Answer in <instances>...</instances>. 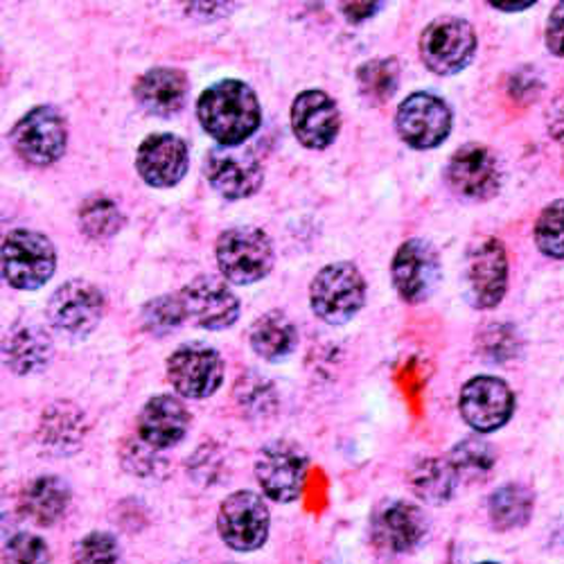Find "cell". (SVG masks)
Listing matches in <instances>:
<instances>
[{"mask_svg": "<svg viewBox=\"0 0 564 564\" xmlns=\"http://www.w3.org/2000/svg\"><path fill=\"white\" fill-rule=\"evenodd\" d=\"M204 129L221 148H240L260 127V102L253 88L240 79H224L208 86L197 102Z\"/></svg>", "mask_w": 564, "mask_h": 564, "instance_id": "1", "label": "cell"}, {"mask_svg": "<svg viewBox=\"0 0 564 564\" xmlns=\"http://www.w3.org/2000/svg\"><path fill=\"white\" fill-rule=\"evenodd\" d=\"M215 258L219 271L235 285H251L271 273L275 251L269 235L253 226H235L219 235Z\"/></svg>", "mask_w": 564, "mask_h": 564, "instance_id": "2", "label": "cell"}, {"mask_svg": "<svg viewBox=\"0 0 564 564\" xmlns=\"http://www.w3.org/2000/svg\"><path fill=\"white\" fill-rule=\"evenodd\" d=\"M366 301V280L352 262L327 264L316 273L310 288L314 314L333 325L348 323Z\"/></svg>", "mask_w": 564, "mask_h": 564, "instance_id": "3", "label": "cell"}, {"mask_svg": "<svg viewBox=\"0 0 564 564\" xmlns=\"http://www.w3.org/2000/svg\"><path fill=\"white\" fill-rule=\"evenodd\" d=\"M57 251L43 232L19 228L3 242V273L12 288L32 292L43 288L55 273Z\"/></svg>", "mask_w": 564, "mask_h": 564, "instance_id": "4", "label": "cell"}, {"mask_svg": "<svg viewBox=\"0 0 564 564\" xmlns=\"http://www.w3.org/2000/svg\"><path fill=\"white\" fill-rule=\"evenodd\" d=\"M17 154L30 165H53L66 152L68 127L59 109L41 105L28 111L12 131Z\"/></svg>", "mask_w": 564, "mask_h": 564, "instance_id": "5", "label": "cell"}, {"mask_svg": "<svg viewBox=\"0 0 564 564\" xmlns=\"http://www.w3.org/2000/svg\"><path fill=\"white\" fill-rule=\"evenodd\" d=\"M271 517L264 499L251 490L232 492L224 499L217 514V531L226 546L235 551H256L269 538Z\"/></svg>", "mask_w": 564, "mask_h": 564, "instance_id": "6", "label": "cell"}, {"mask_svg": "<svg viewBox=\"0 0 564 564\" xmlns=\"http://www.w3.org/2000/svg\"><path fill=\"white\" fill-rule=\"evenodd\" d=\"M477 51L475 28L463 19L445 17L434 21L420 36V55L438 75H454L473 62Z\"/></svg>", "mask_w": 564, "mask_h": 564, "instance_id": "7", "label": "cell"}, {"mask_svg": "<svg viewBox=\"0 0 564 564\" xmlns=\"http://www.w3.org/2000/svg\"><path fill=\"white\" fill-rule=\"evenodd\" d=\"M105 307V296L96 285L86 280H70L51 296L48 321L64 337L84 339L102 321Z\"/></svg>", "mask_w": 564, "mask_h": 564, "instance_id": "8", "label": "cell"}, {"mask_svg": "<svg viewBox=\"0 0 564 564\" xmlns=\"http://www.w3.org/2000/svg\"><path fill=\"white\" fill-rule=\"evenodd\" d=\"M183 316L204 330H226L240 318V299L215 275H202L176 294Z\"/></svg>", "mask_w": 564, "mask_h": 564, "instance_id": "9", "label": "cell"}, {"mask_svg": "<svg viewBox=\"0 0 564 564\" xmlns=\"http://www.w3.org/2000/svg\"><path fill=\"white\" fill-rule=\"evenodd\" d=\"M256 477L269 499L290 503L303 492L307 479V456L294 443L275 441L262 447L256 460Z\"/></svg>", "mask_w": 564, "mask_h": 564, "instance_id": "10", "label": "cell"}, {"mask_svg": "<svg viewBox=\"0 0 564 564\" xmlns=\"http://www.w3.org/2000/svg\"><path fill=\"white\" fill-rule=\"evenodd\" d=\"M167 378L178 395L204 400L221 387L224 361L210 346L185 344L170 355Z\"/></svg>", "mask_w": 564, "mask_h": 564, "instance_id": "11", "label": "cell"}, {"mask_svg": "<svg viewBox=\"0 0 564 564\" xmlns=\"http://www.w3.org/2000/svg\"><path fill=\"white\" fill-rule=\"evenodd\" d=\"M395 129L409 148L432 150L449 135L452 111L432 93H413L398 109Z\"/></svg>", "mask_w": 564, "mask_h": 564, "instance_id": "12", "label": "cell"}, {"mask_svg": "<svg viewBox=\"0 0 564 564\" xmlns=\"http://www.w3.org/2000/svg\"><path fill=\"white\" fill-rule=\"evenodd\" d=\"M206 178L224 199H247L262 185L264 170L247 148H213L206 156Z\"/></svg>", "mask_w": 564, "mask_h": 564, "instance_id": "13", "label": "cell"}, {"mask_svg": "<svg viewBox=\"0 0 564 564\" xmlns=\"http://www.w3.org/2000/svg\"><path fill=\"white\" fill-rule=\"evenodd\" d=\"M393 285L406 303L427 301L441 280L438 251L425 240L404 242L391 264Z\"/></svg>", "mask_w": 564, "mask_h": 564, "instance_id": "14", "label": "cell"}, {"mask_svg": "<svg viewBox=\"0 0 564 564\" xmlns=\"http://www.w3.org/2000/svg\"><path fill=\"white\" fill-rule=\"evenodd\" d=\"M447 183L463 199H490L497 195L501 172L495 154L484 145L460 148L447 165Z\"/></svg>", "mask_w": 564, "mask_h": 564, "instance_id": "15", "label": "cell"}, {"mask_svg": "<svg viewBox=\"0 0 564 564\" xmlns=\"http://www.w3.org/2000/svg\"><path fill=\"white\" fill-rule=\"evenodd\" d=\"M514 409L512 391L506 382L488 375L469 380L460 391V413L477 432H495L510 420Z\"/></svg>", "mask_w": 564, "mask_h": 564, "instance_id": "16", "label": "cell"}, {"mask_svg": "<svg viewBox=\"0 0 564 564\" xmlns=\"http://www.w3.org/2000/svg\"><path fill=\"white\" fill-rule=\"evenodd\" d=\"M508 285V258L499 240H481L467 253L469 301L479 310L495 307Z\"/></svg>", "mask_w": 564, "mask_h": 564, "instance_id": "17", "label": "cell"}, {"mask_svg": "<svg viewBox=\"0 0 564 564\" xmlns=\"http://www.w3.org/2000/svg\"><path fill=\"white\" fill-rule=\"evenodd\" d=\"M427 517L406 501H384L372 514V540L389 553H409L427 538Z\"/></svg>", "mask_w": 564, "mask_h": 564, "instance_id": "18", "label": "cell"}, {"mask_svg": "<svg viewBox=\"0 0 564 564\" xmlns=\"http://www.w3.org/2000/svg\"><path fill=\"white\" fill-rule=\"evenodd\" d=\"M341 118L335 100L323 90H305L294 100L292 129L307 150H325L339 133Z\"/></svg>", "mask_w": 564, "mask_h": 564, "instance_id": "19", "label": "cell"}, {"mask_svg": "<svg viewBox=\"0 0 564 564\" xmlns=\"http://www.w3.org/2000/svg\"><path fill=\"white\" fill-rule=\"evenodd\" d=\"M187 148L174 133H154L138 148L135 167L152 187H172L187 172Z\"/></svg>", "mask_w": 564, "mask_h": 564, "instance_id": "20", "label": "cell"}, {"mask_svg": "<svg viewBox=\"0 0 564 564\" xmlns=\"http://www.w3.org/2000/svg\"><path fill=\"white\" fill-rule=\"evenodd\" d=\"M187 427H191V413L187 406L174 395L152 398L138 417V434L150 447L167 449L178 445Z\"/></svg>", "mask_w": 564, "mask_h": 564, "instance_id": "21", "label": "cell"}, {"mask_svg": "<svg viewBox=\"0 0 564 564\" xmlns=\"http://www.w3.org/2000/svg\"><path fill=\"white\" fill-rule=\"evenodd\" d=\"M187 77L176 68H152L138 77L133 96L138 105L156 118L176 116L187 100Z\"/></svg>", "mask_w": 564, "mask_h": 564, "instance_id": "22", "label": "cell"}, {"mask_svg": "<svg viewBox=\"0 0 564 564\" xmlns=\"http://www.w3.org/2000/svg\"><path fill=\"white\" fill-rule=\"evenodd\" d=\"M6 364L17 375L39 372L53 359V341L36 325H19L6 337Z\"/></svg>", "mask_w": 564, "mask_h": 564, "instance_id": "23", "label": "cell"}, {"mask_svg": "<svg viewBox=\"0 0 564 564\" xmlns=\"http://www.w3.org/2000/svg\"><path fill=\"white\" fill-rule=\"evenodd\" d=\"M70 503V488L59 477H39L21 495V508L39 527L57 524Z\"/></svg>", "mask_w": 564, "mask_h": 564, "instance_id": "24", "label": "cell"}, {"mask_svg": "<svg viewBox=\"0 0 564 564\" xmlns=\"http://www.w3.org/2000/svg\"><path fill=\"white\" fill-rule=\"evenodd\" d=\"M251 348L267 361H280L294 352L299 344V333L292 318L282 312L262 314L251 327Z\"/></svg>", "mask_w": 564, "mask_h": 564, "instance_id": "25", "label": "cell"}, {"mask_svg": "<svg viewBox=\"0 0 564 564\" xmlns=\"http://www.w3.org/2000/svg\"><path fill=\"white\" fill-rule=\"evenodd\" d=\"M456 473L449 460L427 458L420 460L411 473L413 492L427 503H445L452 499L456 488Z\"/></svg>", "mask_w": 564, "mask_h": 564, "instance_id": "26", "label": "cell"}, {"mask_svg": "<svg viewBox=\"0 0 564 564\" xmlns=\"http://www.w3.org/2000/svg\"><path fill=\"white\" fill-rule=\"evenodd\" d=\"M490 522L499 531H510V529H520L531 520L533 512V495L529 488L520 484H510L490 497Z\"/></svg>", "mask_w": 564, "mask_h": 564, "instance_id": "27", "label": "cell"}, {"mask_svg": "<svg viewBox=\"0 0 564 564\" xmlns=\"http://www.w3.org/2000/svg\"><path fill=\"white\" fill-rule=\"evenodd\" d=\"M124 217L120 208L102 195L88 197L79 208V228L90 240H107L120 230Z\"/></svg>", "mask_w": 564, "mask_h": 564, "instance_id": "28", "label": "cell"}, {"mask_svg": "<svg viewBox=\"0 0 564 564\" xmlns=\"http://www.w3.org/2000/svg\"><path fill=\"white\" fill-rule=\"evenodd\" d=\"M449 463L458 479L481 481L490 475V469L495 465V452L488 443L479 438H467L452 449Z\"/></svg>", "mask_w": 564, "mask_h": 564, "instance_id": "29", "label": "cell"}, {"mask_svg": "<svg viewBox=\"0 0 564 564\" xmlns=\"http://www.w3.org/2000/svg\"><path fill=\"white\" fill-rule=\"evenodd\" d=\"M84 434L82 415L73 406H53L43 417L41 425V438L55 449L73 452V447L79 443Z\"/></svg>", "mask_w": 564, "mask_h": 564, "instance_id": "30", "label": "cell"}, {"mask_svg": "<svg viewBox=\"0 0 564 564\" xmlns=\"http://www.w3.org/2000/svg\"><path fill=\"white\" fill-rule=\"evenodd\" d=\"M359 90L370 102H387L400 84V64L395 59L368 62L357 73Z\"/></svg>", "mask_w": 564, "mask_h": 564, "instance_id": "31", "label": "cell"}, {"mask_svg": "<svg viewBox=\"0 0 564 564\" xmlns=\"http://www.w3.org/2000/svg\"><path fill=\"white\" fill-rule=\"evenodd\" d=\"M535 242L549 258H564V202H555L542 210L535 224Z\"/></svg>", "mask_w": 564, "mask_h": 564, "instance_id": "32", "label": "cell"}, {"mask_svg": "<svg viewBox=\"0 0 564 564\" xmlns=\"http://www.w3.org/2000/svg\"><path fill=\"white\" fill-rule=\"evenodd\" d=\"M73 560L75 564H118L120 549L113 535L90 533L77 542Z\"/></svg>", "mask_w": 564, "mask_h": 564, "instance_id": "33", "label": "cell"}, {"mask_svg": "<svg viewBox=\"0 0 564 564\" xmlns=\"http://www.w3.org/2000/svg\"><path fill=\"white\" fill-rule=\"evenodd\" d=\"M6 564H51V551L32 533H19L8 540L3 551Z\"/></svg>", "mask_w": 564, "mask_h": 564, "instance_id": "34", "label": "cell"}, {"mask_svg": "<svg viewBox=\"0 0 564 564\" xmlns=\"http://www.w3.org/2000/svg\"><path fill=\"white\" fill-rule=\"evenodd\" d=\"M143 318H145V327L154 335H165L174 330V327H178L181 321H185L178 296H163L148 303Z\"/></svg>", "mask_w": 564, "mask_h": 564, "instance_id": "35", "label": "cell"}, {"mask_svg": "<svg viewBox=\"0 0 564 564\" xmlns=\"http://www.w3.org/2000/svg\"><path fill=\"white\" fill-rule=\"evenodd\" d=\"M546 43L553 55L564 57V3H557L551 12L549 28H546Z\"/></svg>", "mask_w": 564, "mask_h": 564, "instance_id": "36", "label": "cell"}, {"mask_svg": "<svg viewBox=\"0 0 564 564\" xmlns=\"http://www.w3.org/2000/svg\"><path fill=\"white\" fill-rule=\"evenodd\" d=\"M549 129L553 138L564 145V93H560L549 109Z\"/></svg>", "mask_w": 564, "mask_h": 564, "instance_id": "37", "label": "cell"}, {"mask_svg": "<svg viewBox=\"0 0 564 564\" xmlns=\"http://www.w3.org/2000/svg\"><path fill=\"white\" fill-rule=\"evenodd\" d=\"M380 8L382 6H378V3H346V6H341V12L346 14V19L350 23H359V21H366V19L378 14Z\"/></svg>", "mask_w": 564, "mask_h": 564, "instance_id": "38", "label": "cell"}, {"mask_svg": "<svg viewBox=\"0 0 564 564\" xmlns=\"http://www.w3.org/2000/svg\"><path fill=\"white\" fill-rule=\"evenodd\" d=\"M495 8H497V10H503V12H520V10L531 8V3H517V6H510V3L506 6V3H503V6H495Z\"/></svg>", "mask_w": 564, "mask_h": 564, "instance_id": "39", "label": "cell"}, {"mask_svg": "<svg viewBox=\"0 0 564 564\" xmlns=\"http://www.w3.org/2000/svg\"><path fill=\"white\" fill-rule=\"evenodd\" d=\"M479 564H497V562H479Z\"/></svg>", "mask_w": 564, "mask_h": 564, "instance_id": "40", "label": "cell"}]
</instances>
